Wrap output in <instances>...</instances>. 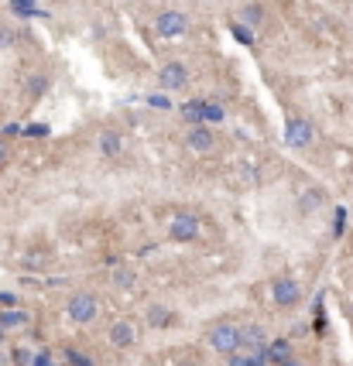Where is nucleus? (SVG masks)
<instances>
[{
	"instance_id": "nucleus-1",
	"label": "nucleus",
	"mask_w": 353,
	"mask_h": 366,
	"mask_svg": "<svg viewBox=\"0 0 353 366\" xmlns=\"http://www.w3.org/2000/svg\"><path fill=\"white\" fill-rule=\"evenodd\" d=\"M65 315L72 325H93L96 315H100V298L93 291H76L69 301H65Z\"/></svg>"
},
{
	"instance_id": "nucleus-2",
	"label": "nucleus",
	"mask_w": 353,
	"mask_h": 366,
	"mask_svg": "<svg viewBox=\"0 0 353 366\" xmlns=\"http://www.w3.org/2000/svg\"><path fill=\"white\" fill-rule=\"evenodd\" d=\"M240 336H244L240 325H233V322H217V325L210 329V346L217 349L219 356H233V353H240Z\"/></svg>"
},
{
	"instance_id": "nucleus-3",
	"label": "nucleus",
	"mask_w": 353,
	"mask_h": 366,
	"mask_svg": "<svg viewBox=\"0 0 353 366\" xmlns=\"http://www.w3.org/2000/svg\"><path fill=\"white\" fill-rule=\"evenodd\" d=\"M199 233H203V226H199V219L189 216V212H179V216L168 219V236H172L175 243H195Z\"/></svg>"
},
{
	"instance_id": "nucleus-4",
	"label": "nucleus",
	"mask_w": 353,
	"mask_h": 366,
	"mask_svg": "<svg viewBox=\"0 0 353 366\" xmlns=\"http://www.w3.org/2000/svg\"><path fill=\"white\" fill-rule=\"evenodd\" d=\"M271 301L278 305V308H295L302 301V285L295 281V277H274L271 285Z\"/></svg>"
},
{
	"instance_id": "nucleus-5",
	"label": "nucleus",
	"mask_w": 353,
	"mask_h": 366,
	"mask_svg": "<svg viewBox=\"0 0 353 366\" xmlns=\"http://www.w3.org/2000/svg\"><path fill=\"white\" fill-rule=\"evenodd\" d=\"M312 140H316V127L305 117H288V124H285V144L288 148H309Z\"/></svg>"
},
{
	"instance_id": "nucleus-6",
	"label": "nucleus",
	"mask_w": 353,
	"mask_h": 366,
	"mask_svg": "<svg viewBox=\"0 0 353 366\" xmlns=\"http://www.w3.org/2000/svg\"><path fill=\"white\" fill-rule=\"evenodd\" d=\"M155 31L162 38H182V34H189V18L182 11H162L155 21Z\"/></svg>"
},
{
	"instance_id": "nucleus-7",
	"label": "nucleus",
	"mask_w": 353,
	"mask_h": 366,
	"mask_svg": "<svg viewBox=\"0 0 353 366\" xmlns=\"http://www.w3.org/2000/svg\"><path fill=\"white\" fill-rule=\"evenodd\" d=\"M189 79H192L189 69H186L182 62H168V65H162V72H158V86L172 93V89H186Z\"/></svg>"
},
{
	"instance_id": "nucleus-8",
	"label": "nucleus",
	"mask_w": 353,
	"mask_h": 366,
	"mask_svg": "<svg viewBox=\"0 0 353 366\" xmlns=\"http://www.w3.org/2000/svg\"><path fill=\"white\" fill-rule=\"evenodd\" d=\"M186 148H189V151H195V155H210V151L217 148V133L210 131L206 124L189 127V131H186Z\"/></svg>"
},
{
	"instance_id": "nucleus-9",
	"label": "nucleus",
	"mask_w": 353,
	"mask_h": 366,
	"mask_svg": "<svg viewBox=\"0 0 353 366\" xmlns=\"http://www.w3.org/2000/svg\"><path fill=\"white\" fill-rule=\"evenodd\" d=\"M107 339L113 349H131L137 342V325L134 322H127V318H120V322H113L107 329Z\"/></svg>"
},
{
	"instance_id": "nucleus-10",
	"label": "nucleus",
	"mask_w": 353,
	"mask_h": 366,
	"mask_svg": "<svg viewBox=\"0 0 353 366\" xmlns=\"http://www.w3.org/2000/svg\"><path fill=\"white\" fill-rule=\"evenodd\" d=\"M240 349H244V353H264V349H268V342H264V329H261V325H244Z\"/></svg>"
},
{
	"instance_id": "nucleus-11",
	"label": "nucleus",
	"mask_w": 353,
	"mask_h": 366,
	"mask_svg": "<svg viewBox=\"0 0 353 366\" xmlns=\"http://www.w3.org/2000/svg\"><path fill=\"white\" fill-rule=\"evenodd\" d=\"M110 267H113V274H110V281H113L117 288L131 291V288H134V285H137V274H134V270H131V267H124V263L117 261V257L110 261Z\"/></svg>"
},
{
	"instance_id": "nucleus-12",
	"label": "nucleus",
	"mask_w": 353,
	"mask_h": 366,
	"mask_svg": "<svg viewBox=\"0 0 353 366\" xmlns=\"http://www.w3.org/2000/svg\"><path fill=\"white\" fill-rule=\"evenodd\" d=\"M264 356H268V363H274V366H281L285 360H292V339H274V342H268V349H264Z\"/></svg>"
},
{
	"instance_id": "nucleus-13",
	"label": "nucleus",
	"mask_w": 353,
	"mask_h": 366,
	"mask_svg": "<svg viewBox=\"0 0 353 366\" xmlns=\"http://www.w3.org/2000/svg\"><path fill=\"white\" fill-rule=\"evenodd\" d=\"M27 322H31V315H27L25 308H4V312H0V329H4V332H7V329H21Z\"/></svg>"
},
{
	"instance_id": "nucleus-14",
	"label": "nucleus",
	"mask_w": 353,
	"mask_h": 366,
	"mask_svg": "<svg viewBox=\"0 0 353 366\" xmlns=\"http://www.w3.org/2000/svg\"><path fill=\"white\" fill-rule=\"evenodd\" d=\"M182 120H186L189 127H199V124L206 120V100H189V103L182 106Z\"/></svg>"
},
{
	"instance_id": "nucleus-15",
	"label": "nucleus",
	"mask_w": 353,
	"mask_h": 366,
	"mask_svg": "<svg viewBox=\"0 0 353 366\" xmlns=\"http://www.w3.org/2000/svg\"><path fill=\"white\" fill-rule=\"evenodd\" d=\"M100 151H103L107 157H117L120 151H124V137H120L117 131H103L100 133Z\"/></svg>"
},
{
	"instance_id": "nucleus-16",
	"label": "nucleus",
	"mask_w": 353,
	"mask_h": 366,
	"mask_svg": "<svg viewBox=\"0 0 353 366\" xmlns=\"http://www.w3.org/2000/svg\"><path fill=\"white\" fill-rule=\"evenodd\" d=\"M45 89H49V76H41V72L27 76V82H25V96H27V100H38Z\"/></svg>"
},
{
	"instance_id": "nucleus-17",
	"label": "nucleus",
	"mask_w": 353,
	"mask_h": 366,
	"mask_svg": "<svg viewBox=\"0 0 353 366\" xmlns=\"http://www.w3.org/2000/svg\"><path fill=\"white\" fill-rule=\"evenodd\" d=\"M62 356H65V363H69V366H93V356H89V353H82V349H76V346H65V349H62Z\"/></svg>"
},
{
	"instance_id": "nucleus-18",
	"label": "nucleus",
	"mask_w": 353,
	"mask_h": 366,
	"mask_svg": "<svg viewBox=\"0 0 353 366\" xmlns=\"http://www.w3.org/2000/svg\"><path fill=\"white\" fill-rule=\"evenodd\" d=\"M172 318H175V315L168 312L165 305H151V308H148V322H151L155 329H165V325H168Z\"/></svg>"
},
{
	"instance_id": "nucleus-19",
	"label": "nucleus",
	"mask_w": 353,
	"mask_h": 366,
	"mask_svg": "<svg viewBox=\"0 0 353 366\" xmlns=\"http://www.w3.org/2000/svg\"><path fill=\"white\" fill-rule=\"evenodd\" d=\"M323 202H326L323 188H309V192H305V199L299 202V209H302V212H312L316 206H323Z\"/></svg>"
},
{
	"instance_id": "nucleus-20",
	"label": "nucleus",
	"mask_w": 353,
	"mask_h": 366,
	"mask_svg": "<svg viewBox=\"0 0 353 366\" xmlns=\"http://www.w3.org/2000/svg\"><path fill=\"white\" fill-rule=\"evenodd\" d=\"M206 120H210V124H223V120H226V110L219 103H210V100H206ZM206 120H203V124H206Z\"/></svg>"
},
{
	"instance_id": "nucleus-21",
	"label": "nucleus",
	"mask_w": 353,
	"mask_h": 366,
	"mask_svg": "<svg viewBox=\"0 0 353 366\" xmlns=\"http://www.w3.org/2000/svg\"><path fill=\"white\" fill-rule=\"evenodd\" d=\"M18 305H21V298L14 291H0V308H18Z\"/></svg>"
},
{
	"instance_id": "nucleus-22",
	"label": "nucleus",
	"mask_w": 353,
	"mask_h": 366,
	"mask_svg": "<svg viewBox=\"0 0 353 366\" xmlns=\"http://www.w3.org/2000/svg\"><path fill=\"white\" fill-rule=\"evenodd\" d=\"M18 41V31L14 27H0V48H11Z\"/></svg>"
},
{
	"instance_id": "nucleus-23",
	"label": "nucleus",
	"mask_w": 353,
	"mask_h": 366,
	"mask_svg": "<svg viewBox=\"0 0 353 366\" xmlns=\"http://www.w3.org/2000/svg\"><path fill=\"white\" fill-rule=\"evenodd\" d=\"M244 21H250V31L261 25V7H244V14H240Z\"/></svg>"
},
{
	"instance_id": "nucleus-24",
	"label": "nucleus",
	"mask_w": 353,
	"mask_h": 366,
	"mask_svg": "<svg viewBox=\"0 0 353 366\" xmlns=\"http://www.w3.org/2000/svg\"><path fill=\"white\" fill-rule=\"evenodd\" d=\"M14 363H18V366H31V363H34L31 349H25V346H21V349H14Z\"/></svg>"
},
{
	"instance_id": "nucleus-25",
	"label": "nucleus",
	"mask_w": 353,
	"mask_h": 366,
	"mask_svg": "<svg viewBox=\"0 0 353 366\" xmlns=\"http://www.w3.org/2000/svg\"><path fill=\"white\" fill-rule=\"evenodd\" d=\"M11 11H14V14H34V0H14Z\"/></svg>"
},
{
	"instance_id": "nucleus-26",
	"label": "nucleus",
	"mask_w": 353,
	"mask_h": 366,
	"mask_svg": "<svg viewBox=\"0 0 353 366\" xmlns=\"http://www.w3.org/2000/svg\"><path fill=\"white\" fill-rule=\"evenodd\" d=\"M244 366H268L264 353H244Z\"/></svg>"
},
{
	"instance_id": "nucleus-27",
	"label": "nucleus",
	"mask_w": 353,
	"mask_h": 366,
	"mask_svg": "<svg viewBox=\"0 0 353 366\" xmlns=\"http://www.w3.org/2000/svg\"><path fill=\"white\" fill-rule=\"evenodd\" d=\"M11 161V148H7V137H0V168Z\"/></svg>"
},
{
	"instance_id": "nucleus-28",
	"label": "nucleus",
	"mask_w": 353,
	"mask_h": 366,
	"mask_svg": "<svg viewBox=\"0 0 353 366\" xmlns=\"http://www.w3.org/2000/svg\"><path fill=\"white\" fill-rule=\"evenodd\" d=\"M343 223H347V209H336V230H333L336 236L343 233Z\"/></svg>"
},
{
	"instance_id": "nucleus-29",
	"label": "nucleus",
	"mask_w": 353,
	"mask_h": 366,
	"mask_svg": "<svg viewBox=\"0 0 353 366\" xmlns=\"http://www.w3.org/2000/svg\"><path fill=\"white\" fill-rule=\"evenodd\" d=\"M31 366H52V356L49 353H34V363Z\"/></svg>"
},
{
	"instance_id": "nucleus-30",
	"label": "nucleus",
	"mask_w": 353,
	"mask_h": 366,
	"mask_svg": "<svg viewBox=\"0 0 353 366\" xmlns=\"http://www.w3.org/2000/svg\"><path fill=\"white\" fill-rule=\"evenodd\" d=\"M27 137H31V133H34V137H45V133H49V127H41V124H34V127H27Z\"/></svg>"
},
{
	"instance_id": "nucleus-31",
	"label": "nucleus",
	"mask_w": 353,
	"mask_h": 366,
	"mask_svg": "<svg viewBox=\"0 0 353 366\" xmlns=\"http://www.w3.org/2000/svg\"><path fill=\"white\" fill-rule=\"evenodd\" d=\"M151 106H158V110H168V100H165V96H151Z\"/></svg>"
},
{
	"instance_id": "nucleus-32",
	"label": "nucleus",
	"mask_w": 353,
	"mask_h": 366,
	"mask_svg": "<svg viewBox=\"0 0 353 366\" xmlns=\"http://www.w3.org/2000/svg\"><path fill=\"white\" fill-rule=\"evenodd\" d=\"M281 366H305V363H302V360H295V356H292V360H285V363H281Z\"/></svg>"
},
{
	"instance_id": "nucleus-33",
	"label": "nucleus",
	"mask_w": 353,
	"mask_h": 366,
	"mask_svg": "<svg viewBox=\"0 0 353 366\" xmlns=\"http://www.w3.org/2000/svg\"><path fill=\"white\" fill-rule=\"evenodd\" d=\"M0 366H7V356H0Z\"/></svg>"
},
{
	"instance_id": "nucleus-34",
	"label": "nucleus",
	"mask_w": 353,
	"mask_h": 366,
	"mask_svg": "<svg viewBox=\"0 0 353 366\" xmlns=\"http://www.w3.org/2000/svg\"><path fill=\"white\" fill-rule=\"evenodd\" d=\"M0 346H4V329H0Z\"/></svg>"
},
{
	"instance_id": "nucleus-35",
	"label": "nucleus",
	"mask_w": 353,
	"mask_h": 366,
	"mask_svg": "<svg viewBox=\"0 0 353 366\" xmlns=\"http://www.w3.org/2000/svg\"><path fill=\"white\" fill-rule=\"evenodd\" d=\"M58 366H69V363H58Z\"/></svg>"
}]
</instances>
